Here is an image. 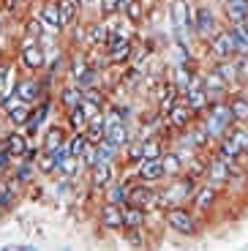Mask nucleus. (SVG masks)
Segmentation results:
<instances>
[{
  "label": "nucleus",
  "instance_id": "obj_27",
  "mask_svg": "<svg viewBox=\"0 0 248 251\" xmlns=\"http://www.w3.org/2000/svg\"><path fill=\"white\" fill-rule=\"evenodd\" d=\"M85 137H87V142H90V145L104 142V126H101V123H90V126H85Z\"/></svg>",
  "mask_w": 248,
  "mask_h": 251
},
{
  "label": "nucleus",
  "instance_id": "obj_41",
  "mask_svg": "<svg viewBox=\"0 0 248 251\" xmlns=\"http://www.w3.org/2000/svg\"><path fill=\"white\" fill-rule=\"evenodd\" d=\"M101 11H104V14L120 11V0H101Z\"/></svg>",
  "mask_w": 248,
  "mask_h": 251
},
{
  "label": "nucleus",
  "instance_id": "obj_14",
  "mask_svg": "<svg viewBox=\"0 0 248 251\" xmlns=\"http://www.w3.org/2000/svg\"><path fill=\"white\" fill-rule=\"evenodd\" d=\"M186 101H188V107H191V112H194V109L205 107L207 96H205V90H199L197 82H194V85H188V90H186Z\"/></svg>",
  "mask_w": 248,
  "mask_h": 251
},
{
  "label": "nucleus",
  "instance_id": "obj_2",
  "mask_svg": "<svg viewBox=\"0 0 248 251\" xmlns=\"http://www.w3.org/2000/svg\"><path fill=\"white\" fill-rule=\"evenodd\" d=\"M104 139H106V142H112L115 148H120V145L128 142V131H125V126L120 123V118L112 115V120L104 126Z\"/></svg>",
  "mask_w": 248,
  "mask_h": 251
},
{
  "label": "nucleus",
  "instance_id": "obj_7",
  "mask_svg": "<svg viewBox=\"0 0 248 251\" xmlns=\"http://www.w3.org/2000/svg\"><path fill=\"white\" fill-rule=\"evenodd\" d=\"M197 30L205 33V36L216 30V17H213L210 8H197Z\"/></svg>",
  "mask_w": 248,
  "mask_h": 251
},
{
  "label": "nucleus",
  "instance_id": "obj_28",
  "mask_svg": "<svg viewBox=\"0 0 248 251\" xmlns=\"http://www.w3.org/2000/svg\"><path fill=\"white\" fill-rule=\"evenodd\" d=\"M213 202H216V191H213V186L202 188L197 194V207H202V210H207V207H213Z\"/></svg>",
  "mask_w": 248,
  "mask_h": 251
},
{
  "label": "nucleus",
  "instance_id": "obj_26",
  "mask_svg": "<svg viewBox=\"0 0 248 251\" xmlns=\"http://www.w3.org/2000/svg\"><path fill=\"white\" fill-rule=\"evenodd\" d=\"M74 79H76V88H90V85H93V71H90V69H85V66H82V69H79V66H76V69H74Z\"/></svg>",
  "mask_w": 248,
  "mask_h": 251
},
{
  "label": "nucleus",
  "instance_id": "obj_9",
  "mask_svg": "<svg viewBox=\"0 0 248 251\" xmlns=\"http://www.w3.org/2000/svg\"><path fill=\"white\" fill-rule=\"evenodd\" d=\"M240 153H243L240 145H237L232 137H226V139L221 142V153H218V158H221V161H226V164L232 167V161H235V158L240 156Z\"/></svg>",
  "mask_w": 248,
  "mask_h": 251
},
{
  "label": "nucleus",
  "instance_id": "obj_20",
  "mask_svg": "<svg viewBox=\"0 0 248 251\" xmlns=\"http://www.w3.org/2000/svg\"><path fill=\"white\" fill-rule=\"evenodd\" d=\"M6 148L14 153V156H22V153L27 151V142H25L22 134H8V137H6Z\"/></svg>",
  "mask_w": 248,
  "mask_h": 251
},
{
  "label": "nucleus",
  "instance_id": "obj_24",
  "mask_svg": "<svg viewBox=\"0 0 248 251\" xmlns=\"http://www.w3.org/2000/svg\"><path fill=\"white\" fill-rule=\"evenodd\" d=\"M57 148H63V128H52V131L47 134V142H44V151L47 153L57 151Z\"/></svg>",
  "mask_w": 248,
  "mask_h": 251
},
{
  "label": "nucleus",
  "instance_id": "obj_35",
  "mask_svg": "<svg viewBox=\"0 0 248 251\" xmlns=\"http://www.w3.org/2000/svg\"><path fill=\"white\" fill-rule=\"evenodd\" d=\"M164 172H169V175H177L180 172V158L174 156V153H169V156H164Z\"/></svg>",
  "mask_w": 248,
  "mask_h": 251
},
{
  "label": "nucleus",
  "instance_id": "obj_42",
  "mask_svg": "<svg viewBox=\"0 0 248 251\" xmlns=\"http://www.w3.org/2000/svg\"><path fill=\"white\" fill-rule=\"evenodd\" d=\"M41 170L44 172H55L57 170V164H55V158H52V153H47V156L41 158Z\"/></svg>",
  "mask_w": 248,
  "mask_h": 251
},
{
  "label": "nucleus",
  "instance_id": "obj_13",
  "mask_svg": "<svg viewBox=\"0 0 248 251\" xmlns=\"http://www.w3.org/2000/svg\"><path fill=\"white\" fill-rule=\"evenodd\" d=\"M188 120H191V107H172V112H169V123L174 126V128H186Z\"/></svg>",
  "mask_w": 248,
  "mask_h": 251
},
{
  "label": "nucleus",
  "instance_id": "obj_4",
  "mask_svg": "<svg viewBox=\"0 0 248 251\" xmlns=\"http://www.w3.org/2000/svg\"><path fill=\"white\" fill-rule=\"evenodd\" d=\"M125 202H128L131 207H139V210H145V207L153 202V191H150L148 186H134L128 191V197H125Z\"/></svg>",
  "mask_w": 248,
  "mask_h": 251
},
{
  "label": "nucleus",
  "instance_id": "obj_3",
  "mask_svg": "<svg viewBox=\"0 0 248 251\" xmlns=\"http://www.w3.org/2000/svg\"><path fill=\"white\" fill-rule=\"evenodd\" d=\"M101 224L109 226V229H120L123 226V210H120L118 202L104 205V210H101Z\"/></svg>",
  "mask_w": 248,
  "mask_h": 251
},
{
  "label": "nucleus",
  "instance_id": "obj_49",
  "mask_svg": "<svg viewBox=\"0 0 248 251\" xmlns=\"http://www.w3.org/2000/svg\"><path fill=\"white\" fill-rule=\"evenodd\" d=\"M235 27H237V30H240V33H243V36H246V38H248V17H243V19H240V22H237Z\"/></svg>",
  "mask_w": 248,
  "mask_h": 251
},
{
  "label": "nucleus",
  "instance_id": "obj_11",
  "mask_svg": "<svg viewBox=\"0 0 248 251\" xmlns=\"http://www.w3.org/2000/svg\"><path fill=\"white\" fill-rule=\"evenodd\" d=\"M41 19H44V22H47V25L52 27V30H60V27H63L60 6H55V3H50V6H44V11H41Z\"/></svg>",
  "mask_w": 248,
  "mask_h": 251
},
{
  "label": "nucleus",
  "instance_id": "obj_30",
  "mask_svg": "<svg viewBox=\"0 0 248 251\" xmlns=\"http://www.w3.org/2000/svg\"><path fill=\"white\" fill-rule=\"evenodd\" d=\"M63 104H66V107H71V109L79 107V104H82L79 90H76V88H66V90H63Z\"/></svg>",
  "mask_w": 248,
  "mask_h": 251
},
{
  "label": "nucleus",
  "instance_id": "obj_16",
  "mask_svg": "<svg viewBox=\"0 0 248 251\" xmlns=\"http://www.w3.org/2000/svg\"><path fill=\"white\" fill-rule=\"evenodd\" d=\"M109 180H112V170H109V164H106V161H99V164L93 167V186L104 188V186H109Z\"/></svg>",
  "mask_w": 248,
  "mask_h": 251
},
{
  "label": "nucleus",
  "instance_id": "obj_6",
  "mask_svg": "<svg viewBox=\"0 0 248 251\" xmlns=\"http://www.w3.org/2000/svg\"><path fill=\"white\" fill-rule=\"evenodd\" d=\"M161 175H164V164L158 158H142V167H139L142 180H158Z\"/></svg>",
  "mask_w": 248,
  "mask_h": 251
},
{
  "label": "nucleus",
  "instance_id": "obj_52",
  "mask_svg": "<svg viewBox=\"0 0 248 251\" xmlns=\"http://www.w3.org/2000/svg\"><path fill=\"white\" fill-rule=\"evenodd\" d=\"M79 3H96V0H79Z\"/></svg>",
  "mask_w": 248,
  "mask_h": 251
},
{
  "label": "nucleus",
  "instance_id": "obj_45",
  "mask_svg": "<svg viewBox=\"0 0 248 251\" xmlns=\"http://www.w3.org/2000/svg\"><path fill=\"white\" fill-rule=\"evenodd\" d=\"M232 139H235V142H237V145H240L243 151H246V148H248V134H243V131H237V134H232Z\"/></svg>",
  "mask_w": 248,
  "mask_h": 251
},
{
  "label": "nucleus",
  "instance_id": "obj_37",
  "mask_svg": "<svg viewBox=\"0 0 248 251\" xmlns=\"http://www.w3.org/2000/svg\"><path fill=\"white\" fill-rule=\"evenodd\" d=\"M71 123H74L76 131H82V128L87 126V118H85V112H82V107H74V109H71Z\"/></svg>",
  "mask_w": 248,
  "mask_h": 251
},
{
  "label": "nucleus",
  "instance_id": "obj_12",
  "mask_svg": "<svg viewBox=\"0 0 248 251\" xmlns=\"http://www.w3.org/2000/svg\"><path fill=\"white\" fill-rule=\"evenodd\" d=\"M14 96H19L22 101H33L38 96V82L33 79H22L17 82V88H14Z\"/></svg>",
  "mask_w": 248,
  "mask_h": 251
},
{
  "label": "nucleus",
  "instance_id": "obj_19",
  "mask_svg": "<svg viewBox=\"0 0 248 251\" xmlns=\"http://www.w3.org/2000/svg\"><path fill=\"white\" fill-rule=\"evenodd\" d=\"M145 221L142 210L139 207H128V210H123V226H128V229H139Z\"/></svg>",
  "mask_w": 248,
  "mask_h": 251
},
{
  "label": "nucleus",
  "instance_id": "obj_23",
  "mask_svg": "<svg viewBox=\"0 0 248 251\" xmlns=\"http://www.w3.org/2000/svg\"><path fill=\"white\" fill-rule=\"evenodd\" d=\"M229 38H232V47H235L237 55H248V38L243 36L237 27H232V30H229Z\"/></svg>",
  "mask_w": 248,
  "mask_h": 251
},
{
  "label": "nucleus",
  "instance_id": "obj_46",
  "mask_svg": "<svg viewBox=\"0 0 248 251\" xmlns=\"http://www.w3.org/2000/svg\"><path fill=\"white\" fill-rule=\"evenodd\" d=\"M101 38H106V30L101 33V27L93 25V27H90V41H101Z\"/></svg>",
  "mask_w": 248,
  "mask_h": 251
},
{
  "label": "nucleus",
  "instance_id": "obj_48",
  "mask_svg": "<svg viewBox=\"0 0 248 251\" xmlns=\"http://www.w3.org/2000/svg\"><path fill=\"white\" fill-rule=\"evenodd\" d=\"M194 142H197V145H205L207 142V131H205V128H197V131H194Z\"/></svg>",
  "mask_w": 248,
  "mask_h": 251
},
{
  "label": "nucleus",
  "instance_id": "obj_36",
  "mask_svg": "<svg viewBox=\"0 0 248 251\" xmlns=\"http://www.w3.org/2000/svg\"><path fill=\"white\" fill-rule=\"evenodd\" d=\"M174 93H177V88H174V85H167V88H164V96H161V109H164V112H167V109L174 104Z\"/></svg>",
  "mask_w": 248,
  "mask_h": 251
},
{
  "label": "nucleus",
  "instance_id": "obj_43",
  "mask_svg": "<svg viewBox=\"0 0 248 251\" xmlns=\"http://www.w3.org/2000/svg\"><path fill=\"white\" fill-rule=\"evenodd\" d=\"M237 74H243L248 79V55H240V60H237Z\"/></svg>",
  "mask_w": 248,
  "mask_h": 251
},
{
  "label": "nucleus",
  "instance_id": "obj_40",
  "mask_svg": "<svg viewBox=\"0 0 248 251\" xmlns=\"http://www.w3.org/2000/svg\"><path fill=\"white\" fill-rule=\"evenodd\" d=\"M82 156H85L87 167H96V164H99V151H93V148H90V142H87V148L82 151Z\"/></svg>",
  "mask_w": 248,
  "mask_h": 251
},
{
  "label": "nucleus",
  "instance_id": "obj_33",
  "mask_svg": "<svg viewBox=\"0 0 248 251\" xmlns=\"http://www.w3.org/2000/svg\"><path fill=\"white\" fill-rule=\"evenodd\" d=\"M8 118H11V123H14V126H22V123H27L30 112H27V107H22V104H19V107H14V109H11V115H8Z\"/></svg>",
  "mask_w": 248,
  "mask_h": 251
},
{
  "label": "nucleus",
  "instance_id": "obj_21",
  "mask_svg": "<svg viewBox=\"0 0 248 251\" xmlns=\"http://www.w3.org/2000/svg\"><path fill=\"white\" fill-rule=\"evenodd\" d=\"M120 11L128 14L131 22H139L142 19V6H139L137 0H120Z\"/></svg>",
  "mask_w": 248,
  "mask_h": 251
},
{
  "label": "nucleus",
  "instance_id": "obj_47",
  "mask_svg": "<svg viewBox=\"0 0 248 251\" xmlns=\"http://www.w3.org/2000/svg\"><path fill=\"white\" fill-rule=\"evenodd\" d=\"M11 158H14V153L8 151V148H6V151H0V170H3V167H8V161H11Z\"/></svg>",
  "mask_w": 248,
  "mask_h": 251
},
{
  "label": "nucleus",
  "instance_id": "obj_1",
  "mask_svg": "<svg viewBox=\"0 0 248 251\" xmlns=\"http://www.w3.org/2000/svg\"><path fill=\"white\" fill-rule=\"evenodd\" d=\"M167 224L172 226L174 232H180V235H191L194 232V219H191V213L183 210V207H172V210H169Z\"/></svg>",
  "mask_w": 248,
  "mask_h": 251
},
{
  "label": "nucleus",
  "instance_id": "obj_51",
  "mask_svg": "<svg viewBox=\"0 0 248 251\" xmlns=\"http://www.w3.org/2000/svg\"><path fill=\"white\" fill-rule=\"evenodd\" d=\"M3 76H6V69H0V82H3Z\"/></svg>",
  "mask_w": 248,
  "mask_h": 251
},
{
  "label": "nucleus",
  "instance_id": "obj_8",
  "mask_svg": "<svg viewBox=\"0 0 248 251\" xmlns=\"http://www.w3.org/2000/svg\"><path fill=\"white\" fill-rule=\"evenodd\" d=\"M223 90H226V79H223L218 71H213V74H207L205 76V96H221Z\"/></svg>",
  "mask_w": 248,
  "mask_h": 251
},
{
  "label": "nucleus",
  "instance_id": "obj_18",
  "mask_svg": "<svg viewBox=\"0 0 248 251\" xmlns=\"http://www.w3.org/2000/svg\"><path fill=\"white\" fill-rule=\"evenodd\" d=\"M172 17H174V25H177V27L191 25V17H188L186 0H174V3H172Z\"/></svg>",
  "mask_w": 248,
  "mask_h": 251
},
{
  "label": "nucleus",
  "instance_id": "obj_5",
  "mask_svg": "<svg viewBox=\"0 0 248 251\" xmlns=\"http://www.w3.org/2000/svg\"><path fill=\"white\" fill-rule=\"evenodd\" d=\"M213 52H216L221 60H226V57L235 55V47H232L229 30H226V33H216V36H213Z\"/></svg>",
  "mask_w": 248,
  "mask_h": 251
},
{
  "label": "nucleus",
  "instance_id": "obj_10",
  "mask_svg": "<svg viewBox=\"0 0 248 251\" xmlns=\"http://www.w3.org/2000/svg\"><path fill=\"white\" fill-rule=\"evenodd\" d=\"M128 57H131V44L125 41V38L109 44V60L112 63H123V60H128Z\"/></svg>",
  "mask_w": 248,
  "mask_h": 251
},
{
  "label": "nucleus",
  "instance_id": "obj_17",
  "mask_svg": "<svg viewBox=\"0 0 248 251\" xmlns=\"http://www.w3.org/2000/svg\"><path fill=\"white\" fill-rule=\"evenodd\" d=\"M22 60H25L27 69H41V66H44V52H41V47H25V52H22Z\"/></svg>",
  "mask_w": 248,
  "mask_h": 251
},
{
  "label": "nucleus",
  "instance_id": "obj_15",
  "mask_svg": "<svg viewBox=\"0 0 248 251\" xmlns=\"http://www.w3.org/2000/svg\"><path fill=\"white\" fill-rule=\"evenodd\" d=\"M207 172H210V180L213 183H229V164L221 161V158H218V161H213Z\"/></svg>",
  "mask_w": 248,
  "mask_h": 251
},
{
  "label": "nucleus",
  "instance_id": "obj_44",
  "mask_svg": "<svg viewBox=\"0 0 248 251\" xmlns=\"http://www.w3.org/2000/svg\"><path fill=\"white\" fill-rule=\"evenodd\" d=\"M25 180H30V167H27V161H25V167L17 172V180L14 183H25Z\"/></svg>",
  "mask_w": 248,
  "mask_h": 251
},
{
  "label": "nucleus",
  "instance_id": "obj_34",
  "mask_svg": "<svg viewBox=\"0 0 248 251\" xmlns=\"http://www.w3.org/2000/svg\"><path fill=\"white\" fill-rule=\"evenodd\" d=\"M142 158H161V145L155 142H145L142 145Z\"/></svg>",
  "mask_w": 248,
  "mask_h": 251
},
{
  "label": "nucleus",
  "instance_id": "obj_31",
  "mask_svg": "<svg viewBox=\"0 0 248 251\" xmlns=\"http://www.w3.org/2000/svg\"><path fill=\"white\" fill-rule=\"evenodd\" d=\"M213 118L221 120L223 126H229V123H232V109L223 107V104H213Z\"/></svg>",
  "mask_w": 248,
  "mask_h": 251
},
{
  "label": "nucleus",
  "instance_id": "obj_38",
  "mask_svg": "<svg viewBox=\"0 0 248 251\" xmlns=\"http://www.w3.org/2000/svg\"><path fill=\"white\" fill-rule=\"evenodd\" d=\"M47 109H50V107L44 104V107H38V112H33V115H30V131H36L38 126L44 123V118H47Z\"/></svg>",
  "mask_w": 248,
  "mask_h": 251
},
{
  "label": "nucleus",
  "instance_id": "obj_50",
  "mask_svg": "<svg viewBox=\"0 0 248 251\" xmlns=\"http://www.w3.org/2000/svg\"><path fill=\"white\" fill-rule=\"evenodd\" d=\"M128 158H131V161H142V148H131Z\"/></svg>",
  "mask_w": 248,
  "mask_h": 251
},
{
  "label": "nucleus",
  "instance_id": "obj_32",
  "mask_svg": "<svg viewBox=\"0 0 248 251\" xmlns=\"http://www.w3.org/2000/svg\"><path fill=\"white\" fill-rule=\"evenodd\" d=\"M115 151H118V148H115L112 142H106V139H104V142H99V161L109 164L112 158H115Z\"/></svg>",
  "mask_w": 248,
  "mask_h": 251
},
{
  "label": "nucleus",
  "instance_id": "obj_25",
  "mask_svg": "<svg viewBox=\"0 0 248 251\" xmlns=\"http://www.w3.org/2000/svg\"><path fill=\"white\" fill-rule=\"evenodd\" d=\"M76 8H79V0H60V17H63V25L71 22L76 17Z\"/></svg>",
  "mask_w": 248,
  "mask_h": 251
},
{
  "label": "nucleus",
  "instance_id": "obj_22",
  "mask_svg": "<svg viewBox=\"0 0 248 251\" xmlns=\"http://www.w3.org/2000/svg\"><path fill=\"white\" fill-rule=\"evenodd\" d=\"M229 109H232V118L235 120H248V99H232Z\"/></svg>",
  "mask_w": 248,
  "mask_h": 251
},
{
  "label": "nucleus",
  "instance_id": "obj_39",
  "mask_svg": "<svg viewBox=\"0 0 248 251\" xmlns=\"http://www.w3.org/2000/svg\"><path fill=\"white\" fill-rule=\"evenodd\" d=\"M218 74L229 82L232 76H237V63H221V66H218Z\"/></svg>",
  "mask_w": 248,
  "mask_h": 251
},
{
  "label": "nucleus",
  "instance_id": "obj_29",
  "mask_svg": "<svg viewBox=\"0 0 248 251\" xmlns=\"http://www.w3.org/2000/svg\"><path fill=\"white\" fill-rule=\"evenodd\" d=\"M85 148H87V137L79 131L74 139H71V145H69V153H71L74 158H82V151H85Z\"/></svg>",
  "mask_w": 248,
  "mask_h": 251
}]
</instances>
